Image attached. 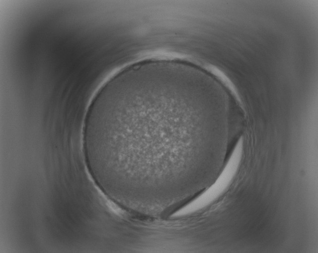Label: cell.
Wrapping results in <instances>:
<instances>
[{"instance_id":"1","label":"cell","mask_w":318,"mask_h":253,"mask_svg":"<svg viewBox=\"0 0 318 253\" xmlns=\"http://www.w3.org/2000/svg\"><path fill=\"white\" fill-rule=\"evenodd\" d=\"M202 79L179 62L127 66L100 89L88 109L84 144L97 169L126 192H183L198 182L210 120Z\"/></svg>"}]
</instances>
